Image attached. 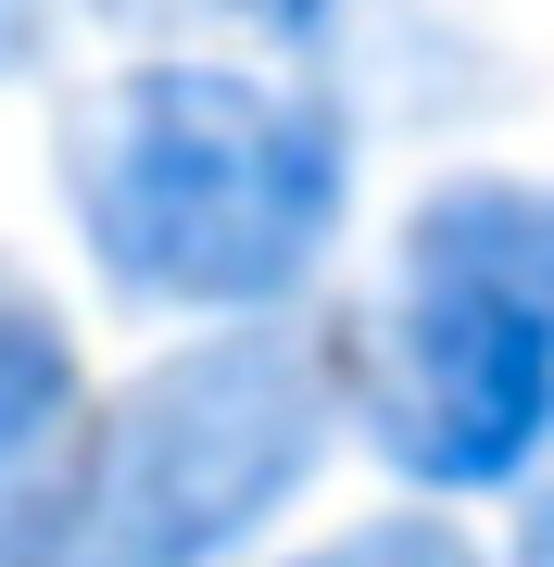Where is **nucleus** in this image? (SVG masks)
Segmentation results:
<instances>
[{"label":"nucleus","instance_id":"1","mask_svg":"<svg viewBox=\"0 0 554 567\" xmlns=\"http://www.w3.org/2000/svg\"><path fill=\"white\" fill-rule=\"evenodd\" d=\"M63 215L139 316H278L341 252L353 114L290 76V51H139L63 114Z\"/></svg>","mask_w":554,"mask_h":567},{"label":"nucleus","instance_id":"2","mask_svg":"<svg viewBox=\"0 0 554 567\" xmlns=\"http://www.w3.org/2000/svg\"><path fill=\"white\" fill-rule=\"evenodd\" d=\"M328 365L404 492H530L554 454V177H441Z\"/></svg>","mask_w":554,"mask_h":567},{"label":"nucleus","instance_id":"3","mask_svg":"<svg viewBox=\"0 0 554 567\" xmlns=\"http://www.w3.org/2000/svg\"><path fill=\"white\" fill-rule=\"evenodd\" d=\"M341 416V365L265 316L177 341L126 379V404L88 442V505L63 567H227L315 492Z\"/></svg>","mask_w":554,"mask_h":567},{"label":"nucleus","instance_id":"4","mask_svg":"<svg viewBox=\"0 0 554 567\" xmlns=\"http://www.w3.org/2000/svg\"><path fill=\"white\" fill-rule=\"evenodd\" d=\"M88 365L76 328L13 252H0V567H63L88 505Z\"/></svg>","mask_w":554,"mask_h":567},{"label":"nucleus","instance_id":"5","mask_svg":"<svg viewBox=\"0 0 554 567\" xmlns=\"http://www.w3.org/2000/svg\"><path fill=\"white\" fill-rule=\"evenodd\" d=\"M102 25H139V39H189V25H215V39H252V51H290L315 63L341 39L353 0H88Z\"/></svg>","mask_w":554,"mask_h":567},{"label":"nucleus","instance_id":"6","mask_svg":"<svg viewBox=\"0 0 554 567\" xmlns=\"http://www.w3.org/2000/svg\"><path fill=\"white\" fill-rule=\"evenodd\" d=\"M290 567H479V543L441 517H366V529H341V543H315Z\"/></svg>","mask_w":554,"mask_h":567},{"label":"nucleus","instance_id":"7","mask_svg":"<svg viewBox=\"0 0 554 567\" xmlns=\"http://www.w3.org/2000/svg\"><path fill=\"white\" fill-rule=\"evenodd\" d=\"M39 39H51V0H0V76H13Z\"/></svg>","mask_w":554,"mask_h":567},{"label":"nucleus","instance_id":"8","mask_svg":"<svg viewBox=\"0 0 554 567\" xmlns=\"http://www.w3.org/2000/svg\"><path fill=\"white\" fill-rule=\"evenodd\" d=\"M516 567H554V480L516 505Z\"/></svg>","mask_w":554,"mask_h":567}]
</instances>
